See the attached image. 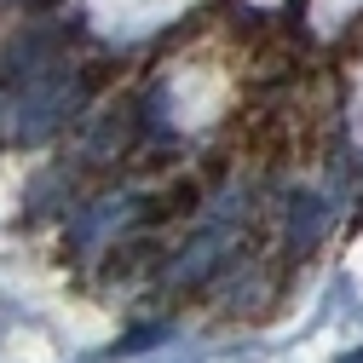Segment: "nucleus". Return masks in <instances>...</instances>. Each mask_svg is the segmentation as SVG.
<instances>
[{"instance_id": "obj_1", "label": "nucleus", "mask_w": 363, "mask_h": 363, "mask_svg": "<svg viewBox=\"0 0 363 363\" xmlns=\"http://www.w3.org/2000/svg\"><path fill=\"white\" fill-rule=\"evenodd\" d=\"M185 0H93V12L104 18V23H133V29H145V23H167Z\"/></svg>"}, {"instance_id": "obj_2", "label": "nucleus", "mask_w": 363, "mask_h": 363, "mask_svg": "<svg viewBox=\"0 0 363 363\" xmlns=\"http://www.w3.org/2000/svg\"><path fill=\"white\" fill-rule=\"evenodd\" d=\"M352 12H363V0H311V29L335 35V29L352 23Z\"/></svg>"}, {"instance_id": "obj_3", "label": "nucleus", "mask_w": 363, "mask_h": 363, "mask_svg": "<svg viewBox=\"0 0 363 363\" xmlns=\"http://www.w3.org/2000/svg\"><path fill=\"white\" fill-rule=\"evenodd\" d=\"M254 6H277V0H254Z\"/></svg>"}]
</instances>
